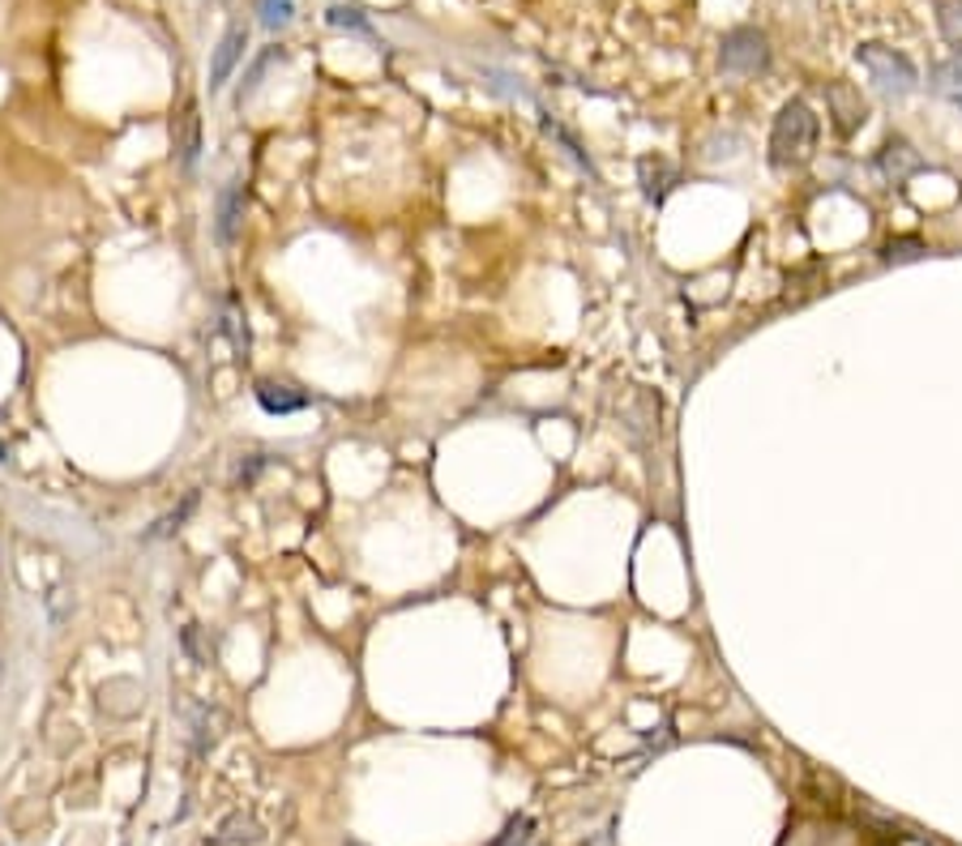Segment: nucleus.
<instances>
[{"label":"nucleus","mask_w":962,"mask_h":846,"mask_svg":"<svg viewBox=\"0 0 962 846\" xmlns=\"http://www.w3.org/2000/svg\"><path fill=\"white\" fill-rule=\"evenodd\" d=\"M817 154V111L809 99H787L779 107L765 142V163L774 171H796Z\"/></svg>","instance_id":"obj_1"},{"label":"nucleus","mask_w":962,"mask_h":846,"mask_svg":"<svg viewBox=\"0 0 962 846\" xmlns=\"http://www.w3.org/2000/svg\"><path fill=\"white\" fill-rule=\"evenodd\" d=\"M856 60L864 64V73L872 78V86L886 95V99H907L919 91V69L912 64V56H903L899 48H886V44H860Z\"/></svg>","instance_id":"obj_2"},{"label":"nucleus","mask_w":962,"mask_h":846,"mask_svg":"<svg viewBox=\"0 0 962 846\" xmlns=\"http://www.w3.org/2000/svg\"><path fill=\"white\" fill-rule=\"evenodd\" d=\"M774 51H770V35L761 26H732L718 44V73L723 78H761L770 73Z\"/></svg>","instance_id":"obj_3"},{"label":"nucleus","mask_w":962,"mask_h":846,"mask_svg":"<svg viewBox=\"0 0 962 846\" xmlns=\"http://www.w3.org/2000/svg\"><path fill=\"white\" fill-rule=\"evenodd\" d=\"M826 116H830V124H834V133L847 142V138H856L864 124H868V103L864 95L852 86V82H826Z\"/></svg>","instance_id":"obj_4"},{"label":"nucleus","mask_w":962,"mask_h":846,"mask_svg":"<svg viewBox=\"0 0 962 846\" xmlns=\"http://www.w3.org/2000/svg\"><path fill=\"white\" fill-rule=\"evenodd\" d=\"M924 167H928V163H924V154H919L907 138H899V133H894L886 146L877 150V171H881V176H886L894 189H903V184H907L912 176H919Z\"/></svg>","instance_id":"obj_5"},{"label":"nucleus","mask_w":962,"mask_h":846,"mask_svg":"<svg viewBox=\"0 0 962 846\" xmlns=\"http://www.w3.org/2000/svg\"><path fill=\"white\" fill-rule=\"evenodd\" d=\"M245 48H249V31H245V26H231V31L218 39V48L210 56V95H218V91L231 82L236 64L245 60Z\"/></svg>","instance_id":"obj_6"},{"label":"nucleus","mask_w":962,"mask_h":846,"mask_svg":"<svg viewBox=\"0 0 962 846\" xmlns=\"http://www.w3.org/2000/svg\"><path fill=\"white\" fill-rule=\"evenodd\" d=\"M240 218H245V184L231 180V184H223V193H218V201H214V240H218L223 249L236 245Z\"/></svg>","instance_id":"obj_7"},{"label":"nucleus","mask_w":962,"mask_h":846,"mask_svg":"<svg viewBox=\"0 0 962 846\" xmlns=\"http://www.w3.org/2000/svg\"><path fill=\"white\" fill-rule=\"evenodd\" d=\"M638 176H642V193L646 201H663L667 198V189H672V180H676V167L667 163V158H642V167H638Z\"/></svg>","instance_id":"obj_8"},{"label":"nucleus","mask_w":962,"mask_h":846,"mask_svg":"<svg viewBox=\"0 0 962 846\" xmlns=\"http://www.w3.org/2000/svg\"><path fill=\"white\" fill-rule=\"evenodd\" d=\"M257 402H261V410H270V415H296V410H305L308 398L305 394H292L287 385H257Z\"/></svg>","instance_id":"obj_9"},{"label":"nucleus","mask_w":962,"mask_h":846,"mask_svg":"<svg viewBox=\"0 0 962 846\" xmlns=\"http://www.w3.org/2000/svg\"><path fill=\"white\" fill-rule=\"evenodd\" d=\"M937 31L946 48L962 60V0H937Z\"/></svg>","instance_id":"obj_10"},{"label":"nucleus","mask_w":962,"mask_h":846,"mask_svg":"<svg viewBox=\"0 0 962 846\" xmlns=\"http://www.w3.org/2000/svg\"><path fill=\"white\" fill-rule=\"evenodd\" d=\"M928 86H933V95H941V99H959L962 95V60H941L937 69H933V78H928Z\"/></svg>","instance_id":"obj_11"},{"label":"nucleus","mask_w":962,"mask_h":846,"mask_svg":"<svg viewBox=\"0 0 962 846\" xmlns=\"http://www.w3.org/2000/svg\"><path fill=\"white\" fill-rule=\"evenodd\" d=\"M265 834H261V825H257L253 817H227L223 825H218V834H214V843H261Z\"/></svg>","instance_id":"obj_12"},{"label":"nucleus","mask_w":962,"mask_h":846,"mask_svg":"<svg viewBox=\"0 0 962 846\" xmlns=\"http://www.w3.org/2000/svg\"><path fill=\"white\" fill-rule=\"evenodd\" d=\"M274 60H283V51H278V48H265L253 60V64H249V73H245V82H240V91H236V107H245V103L253 99L257 86H261V78H265V69H270Z\"/></svg>","instance_id":"obj_13"},{"label":"nucleus","mask_w":962,"mask_h":846,"mask_svg":"<svg viewBox=\"0 0 962 846\" xmlns=\"http://www.w3.org/2000/svg\"><path fill=\"white\" fill-rule=\"evenodd\" d=\"M257 13H261V26L278 35V31L292 26V17H296V0H261Z\"/></svg>","instance_id":"obj_14"},{"label":"nucleus","mask_w":962,"mask_h":846,"mask_svg":"<svg viewBox=\"0 0 962 846\" xmlns=\"http://www.w3.org/2000/svg\"><path fill=\"white\" fill-rule=\"evenodd\" d=\"M531 834H535V821H531V817H513V821H509L506 830H501L488 846H518L522 838H531Z\"/></svg>","instance_id":"obj_15"},{"label":"nucleus","mask_w":962,"mask_h":846,"mask_svg":"<svg viewBox=\"0 0 962 846\" xmlns=\"http://www.w3.org/2000/svg\"><path fill=\"white\" fill-rule=\"evenodd\" d=\"M198 107H189L185 111V142H180V158H185V167H193L198 163Z\"/></svg>","instance_id":"obj_16"},{"label":"nucleus","mask_w":962,"mask_h":846,"mask_svg":"<svg viewBox=\"0 0 962 846\" xmlns=\"http://www.w3.org/2000/svg\"><path fill=\"white\" fill-rule=\"evenodd\" d=\"M544 129H548V133H553V138H557L560 146L569 150V154H573V163H578V167H586V171H591V176H595V167H591V158H586V154H582V146H578V142H573V138H569V133H565V129H560L557 120H553V116H544Z\"/></svg>","instance_id":"obj_17"},{"label":"nucleus","mask_w":962,"mask_h":846,"mask_svg":"<svg viewBox=\"0 0 962 846\" xmlns=\"http://www.w3.org/2000/svg\"><path fill=\"white\" fill-rule=\"evenodd\" d=\"M193 509H198V492H189V497H185V504H180V509H176L171 517H163V522H158V526H154V531H151V539H163V535H171V531H180V522H185V517H189Z\"/></svg>","instance_id":"obj_18"},{"label":"nucleus","mask_w":962,"mask_h":846,"mask_svg":"<svg viewBox=\"0 0 962 846\" xmlns=\"http://www.w3.org/2000/svg\"><path fill=\"white\" fill-rule=\"evenodd\" d=\"M325 22H330V26H347V31H359V35H368V22L359 17V9H347V4H334V9L325 13Z\"/></svg>","instance_id":"obj_19"},{"label":"nucleus","mask_w":962,"mask_h":846,"mask_svg":"<svg viewBox=\"0 0 962 846\" xmlns=\"http://www.w3.org/2000/svg\"><path fill=\"white\" fill-rule=\"evenodd\" d=\"M924 245H919V240H890V245H886V249H881V257H886V261H915V257H924Z\"/></svg>","instance_id":"obj_20"},{"label":"nucleus","mask_w":962,"mask_h":846,"mask_svg":"<svg viewBox=\"0 0 962 846\" xmlns=\"http://www.w3.org/2000/svg\"><path fill=\"white\" fill-rule=\"evenodd\" d=\"M518 846H544V843H539V838H535V834H531V838H522V843H518Z\"/></svg>","instance_id":"obj_21"},{"label":"nucleus","mask_w":962,"mask_h":846,"mask_svg":"<svg viewBox=\"0 0 962 846\" xmlns=\"http://www.w3.org/2000/svg\"><path fill=\"white\" fill-rule=\"evenodd\" d=\"M954 107H959V111H962V95H959V99H954Z\"/></svg>","instance_id":"obj_22"},{"label":"nucleus","mask_w":962,"mask_h":846,"mask_svg":"<svg viewBox=\"0 0 962 846\" xmlns=\"http://www.w3.org/2000/svg\"><path fill=\"white\" fill-rule=\"evenodd\" d=\"M347 846H359V843H347Z\"/></svg>","instance_id":"obj_23"},{"label":"nucleus","mask_w":962,"mask_h":846,"mask_svg":"<svg viewBox=\"0 0 962 846\" xmlns=\"http://www.w3.org/2000/svg\"><path fill=\"white\" fill-rule=\"evenodd\" d=\"M0 457H4V449H0Z\"/></svg>","instance_id":"obj_24"}]
</instances>
